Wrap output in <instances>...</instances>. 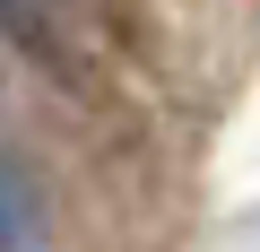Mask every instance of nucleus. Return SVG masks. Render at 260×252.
<instances>
[{"label":"nucleus","instance_id":"nucleus-1","mask_svg":"<svg viewBox=\"0 0 260 252\" xmlns=\"http://www.w3.org/2000/svg\"><path fill=\"white\" fill-rule=\"evenodd\" d=\"M0 44L26 52L44 78H70V87H87L104 70V18H95V0H0Z\"/></svg>","mask_w":260,"mask_h":252},{"label":"nucleus","instance_id":"nucleus-2","mask_svg":"<svg viewBox=\"0 0 260 252\" xmlns=\"http://www.w3.org/2000/svg\"><path fill=\"white\" fill-rule=\"evenodd\" d=\"M44 243H52V191L35 157L0 148V252H44Z\"/></svg>","mask_w":260,"mask_h":252}]
</instances>
